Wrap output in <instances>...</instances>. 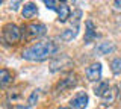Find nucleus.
<instances>
[{
  "instance_id": "obj_1",
  "label": "nucleus",
  "mask_w": 121,
  "mask_h": 109,
  "mask_svg": "<svg viewBox=\"0 0 121 109\" xmlns=\"http://www.w3.org/2000/svg\"><path fill=\"white\" fill-rule=\"evenodd\" d=\"M56 50H58L56 44L48 39V41L36 43V44H33V46L24 48L21 56H23V59L30 61V62H41V61H45L48 56H52Z\"/></svg>"
},
{
  "instance_id": "obj_2",
  "label": "nucleus",
  "mask_w": 121,
  "mask_h": 109,
  "mask_svg": "<svg viewBox=\"0 0 121 109\" xmlns=\"http://www.w3.org/2000/svg\"><path fill=\"white\" fill-rule=\"evenodd\" d=\"M20 38H21V31L18 26L9 23L3 27V39L8 44H17L20 41Z\"/></svg>"
},
{
  "instance_id": "obj_3",
  "label": "nucleus",
  "mask_w": 121,
  "mask_h": 109,
  "mask_svg": "<svg viewBox=\"0 0 121 109\" xmlns=\"http://www.w3.org/2000/svg\"><path fill=\"white\" fill-rule=\"evenodd\" d=\"M45 31H47V27H45L44 24L41 23H32L29 24L27 27H26V38L27 39H33V38H39V36L45 35Z\"/></svg>"
},
{
  "instance_id": "obj_4",
  "label": "nucleus",
  "mask_w": 121,
  "mask_h": 109,
  "mask_svg": "<svg viewBox=\"0 0 121 109\" xmlns=\"http://www.w3.org/2000/svg\"><path fill=\"white\" fill-rule=\"evenodd\" d=\"M86 105H88V96H86V92H77L70 100L71 109H85Z\"/></svg>"
},
{
  "instance_id": "obj_5",
  "label": "nucleus",
  "mask_w": 121,
  "mask_h": 109,
  "mask_svg": "<svg viewBox=\"0 0 121 109\" xmlns=\"http://www.w3.org/2000/svg\"><path fill=\"white\" fill-rule=\"evenodd\" d=\"M71 64H73V61H71L70 58H68L67 55H60L59 58H56L55 61L52 62L50 65V70L55 73V71H59V70H64L65 67H71Z\"/></svg>"
},
{
  "instance_id": "obj_6",
  "label": "nucleus",
  "mask_w": 121,
  "mask_h": 109,
  "mask_svg": "<svg viewBox=\"0 0 121 109\" xmlns=\"http://www.w3.org/2000/svg\"><path fill=\"white\" fill-rule=\"evenodd\" d=\"M85 74H86V79H88L89 82H98L100 80V77H101V64H92V65H89L88 68H86L85 71Z\"/></svg>"
},
{
  "instance_id": "obj_7",
  "label": "nucleus",
  "mask_w": 121,
  "mask_h": 109,
  "mask_svg": "<svg viewBox=\"0 0 121 109\" xmlns=\"http://www.w3.org/2000/svg\"><path fill=\"white\" fill-rule=\"evenodd\" d=\"M76 83H77V76H76V74H70L68 77L62 79V80L59 82L56 91L62 92V91H65V89H70V88H73V86H76Z\"/></svg>"
},
{
  "instance_id": "obj_8",
  "label": "nucleus",
  "mask_w": 121,
  "mask_h": 109,
  "mask_svg": "<svg viewBox=\"0 0 121 109\" xmlns=\"http://www.w3.org/2000/svg\"><path fill=\"white\" fill-rule=\"evenodd\" d=\"M56 12H58V20L60 23H65L68 18H70V6H68V3L60 2L58 9H56Z\"/></svg>"
},
{
  "instance_id": "obj_9",
  "label": "nucleus",
  "mask_w": 121,
  "mask_h": 109,
  "mask_svg": "<svg viewBox=\"0 0 121 109\" xmlns=\"http://www.w3.org/2000/svg\"><path fill=\"white\" fill-rule=\"evenodd\" d=\"M112 52H115V46H113V43L111 41H104V43H100L98 46L95 47V53L103 56V55H109L112 53Z\"/></svg>"
},
{
  "instance_id": "obj_10",
  "label": "nucleus",
  "mask_w": 121,
  "mask_h": 109,
  "mask_svg": "<svg viewBox=\"0 0 121 109\" xmlns=\"http://www.w3.org/2000/svg\"><path fill=\"white\" fill-rule=\"evenodd\" d=\"M95 38H97V32H95V27H94V23L88 20L86 21V31H85V43L89 44Z\"/></svg>"
},
{
  "instance_id": "obj_11",
  "label": "nucleus",
  "mask_w": 121,
  "mask_h": 109,
  "mask_svg": "<svg viewBox=\"0 0 121 109\" xmlns=\"http://www.w3.org/2000/svg\"><path fill=\"white\" fill-rule=\"evenodd\" d=\"M111 89L112 88H111V85H109V82H98V83L94 86V94H95L97 97H101V99H103Z\"/></svg>"
},
{
  "instance_id": "obj_12",
  "label": "nucleus",
  "mask_w": 121,
  "mask_h": 109,
  "mask_svg": "<svg viewBox=\"0 0 121 109\" xmlns=\"http://www.w3.org/2000/svg\"><path fill=\"white\" fill-rule=\"evenodd\" d=\"M23 17L24 18H32V17H35L36 14H38V9H36V5L35 3H26L24 5V8H23Z\"/></svg>"
},
{
  "instance_id": "obj_13",
  "label": "nucleus",
  "mask_w": 121,
  "mask_h": 109,
  "mask_svg": "<svg viewBox=\"0 0 121 109\" xmlns=\"http://www.w3.org/2000/svg\"><path fill=\"white\" fill-rule=\"evenodd\" d=\"M11 82H12V74H11L6 68H3L0 71V85H2V88L8 86Z\"/></svg>"
},
{
  "instance_id": "obj_14",
  "label": "nucleus",
  "mask_w": 121,
  "mask_h": 109,
  "mask_svg": "<svg viewBox=\"0 0 121 109\" xmlns=\"http://www.w3.org/2000/svg\"><path fill=\"white\" fill-rule=\"evenodd\" d=\"M76 36H77V29H67V31H64L60 33V39L62 41H73Z\"/></svg>"
},
{
  "instance_id": "obj_15",
  "label": "nucleus",
  "mask_w": 121,
  "mask_h": 109,
  "mask_svg": "<svg viewBox=\"0 0 121 109\" xmlns=\"http://www.w3.org/2000/svg\"><path fill=\"white\" fill-rule=\"evenodd\" d=\"M111 70L113 74H121V58H115L111 62Z\"/></svg>"
},
{
  "instance_id": "obj_16",
  "label": "nucleus",
  "mask_w": 121,
  "mask_h": 109,
  "mask_svg": "<svg viewBox=\"0 0 121 109\" xmlns=\"http://www.w3.org/2000/svg\"><path fill=\"white\" fill-rule=\"evenodd\" d=\"M44 5L47 6L48 9L56 11V9H58V6H59V2H55V0H45V2H44Z\"/></svg>"
},
{
  "instance_id": "obj_17",
  "label": "nucleus",
  "mask_w": 121,
  "mask_h": 109,
  "mask_svg": "<svg viewBox=\"0 0 121 109\" xmlns=\"http://www.w3.org/2000/svg\"><path fill=\"white\" fill-rule=\"evenodd\" d=\"M38 96H39L38 91H33L32 94H30V97H29V100H27V105H29V106H33V105L38 101Z\"/></svg>"
},
{
  "instance_id": "obj_18",
  "label": "nucleus",
  "mask_w": 121,
  "mask_h": 109,
  "mask_svg": "<svg viewBox=\"0 0 121 109\" xmlns=\"http://www.w3.org/2000/svg\"><path fill=\"white\" fill-rule=\"evenodd\" d=\"M113 8L117 11H121V0H117V2H113Z\"/></svg>"
},
{
  "instance_id": "obj_19",
  "label": "nucleus",
  "mask_w": 121,
  "mask_h": 109,
  "mask_svg": "<svg viewBox=\"0 0 121 109\" xmlns=\"http://www.w3.org/2000/svg\"><path fill=\"white\" fill-rule=\"evenodd\" d=\"M32 106H29V105H18V106H15L14 109H30Z\"/></svg>"
},
{
  "instance_id": "obj_20",
  "label": "nucleus",
  "mask_w": 121,
  "mask_h": 109,
  "mask_svg": "<svg viewBox=\"0 0 121 109\" xmlns=\"http://www.w3.org/2000/svg\"><path fill=\"white\" fill-rule=\"evenodd\" d=\"M18 5H20V2H14V3H12V9H17Z\"/></svg>"
},
{
  "instance_id": "obj_21",
  "label": "nucleus",
  "mask_w": 121,
  "mask_h": 109,
  "mask_svg": "<svg viewBox=\"0 0 121 109\" xmlns=\"http://www.w3.org/2000/svg\"><path fill=\"white\" fill-rule=\"evenodd\" d=\"M59 109H71V108H59Z\"/></svg>"
},
{
  "instance_id": "obj_22",
  "label": "nucleus",
  "mask_w": 121,
  "mask_h": 109,
  "mask_svg": "<svg viewBox=\"0 0 121 109\" xmlns=\"http://www.w3.org/2000/svg\"><path fill=\"white\" fill-rule=\"evenodd\" d=\"M120 89H121V83H120Z\"/></svg>"
}]
</instances>
